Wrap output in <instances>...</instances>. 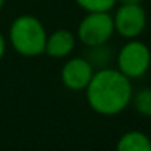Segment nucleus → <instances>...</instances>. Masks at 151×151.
<instances>
[{
	"label": "nucleus",
	"instance_id": "nucleus-8",
	"mask_svg": "<svg viewBox=\"0 0 151 151\" xmlns=\"http://www.w3.org/2000/svg\"><path fill=\"white\" fill-rule=\"evenodd\" d=\"M116 151H151V139L141 131H129L119 138Z\"/></svg>",
	"mask_w": 151,
	"mask_h": 151
},
{
	"label": "nucleus",
	"instance_id": "nucleus-12",
	"mask_svg": "<svg viewBox=\"0 0 151 151\" xmlns=\"http://www.w3.org/2000/svg\"><path fill=\"white\" fill-rule=\"evenodd\" d=\"M4 51H6V38H4V35L0 32V60H1V57L4 56Z\"/></svg>",
	"mask_w": 151,
	"mask_h": 151
},
{
	"label": "nucleus",
	"instance_id": "nucleus-9",
	"mask_svg": "<svg viewBox=\"0 0 151 151\" xmlns=\"http://www.w3.org/2000/svg\"><path fill=\"white\" fill-rule=\"evenodd\" d=\"M90 49L91 50L87 56L88 62L94 68H100V69L107 68V65L111 59V51L107 49V46L103 44V46H96V47H90Z\"/></svg>",
	"mask_w": 151,
	"mask_h": 151
},
{
	"label": "nucleus",
	"instance_id": "nucleus-4",
	"mask_svg": "<svg viewBox=\"0 0 151 151\" xmlns=\"http://www.w3.org/2000/svg\"><path fill=\"white\" fill-rule=\"evenodd\" d=\"M113 32L114 22L109 12H88L78 25V38L87 47L106 44Z\"/></svg>",
	"mask_w": 151,
	"mask_h": 151
},
{
	"label": "nucleus",
	"instance_id": "nucleus-7",
	"mask_svg": "<svg viewBox=\"0 0 151 151\" xmlns=\"http://www.w3.org/2000/svg\"><path fill=\"white\" fill-rule=\"evenodd\" d=\"M75 44H76L75 35L69 29L60 28L53 31L50 35H47L44 53L53 59H63L73 51Z\"/></svg>",
	"mask_w": 151,
	"mask_h": 151
},
{
	"label": "nucleus",
	"instance_id": "nucleus-1",
	"mask_svg": "<svg viewBox=\"0 0 151 151\" xmlns=\"http://www.w3.org/2000/svg\"><path fill=\"white\" fill-rule=\"evenodd\" d=\"M90 107L103 116L122 113L132 101V84L119 69L103 68L94 72L85 88Z\"/></svg>",
	"mask_w": 151,
	"mask_h": 151
},
{
	"label": "nucleus",
	"instance_id": "nucleus-11",
	"mask_svg": "<svg viewBox=\"0 0 151 151\" xmlns=\"http://www.w3.org/2000/svg\"><path fill=\"white\" fill-rule=\"evenodd\" d=\"M79 7L87 12H110L117 0H75Z\"/></svg>",
	"mask_w": 151,
	"mask_h": 151
},
{
	"label": "nucleus",
	"instance_id": "nucleus-14",
	"mask_svg": "<svg viewBox=\"0 0 151 151\" xmlns=\"http://www.w3.org/2000/svg\"><path fill=\"white\" fill-rule=\"evenodd\" d=\"M4 1H6V0H0V10L3 9V6H4Z\"/></svg>",
	"mask_w": 151,
	"mask_h": 151
},
{
	"label": "nucleus",
	"instance_id": "nucleus-5",
	"mask_svg": "<svg viewBox=\"0 0 151 151\" xmlns=\"http://www.w3.org/2000/svg\"><path fill=\"white\" fill-rule=\"evenodd\" d=\"M114 31L123 38L134 40L142 34L147 25V13L141 4H120L114 16Z\"/></svg>",
	"mask_w": 151,
	"mask_h": 151
},
{
	"label": "nucleus",
	"instance_id": "nucleus-10",
	"mask_svg": "<svg viewBox=\"0 0 151 151\" xmlns=\"http://www.w3.org/2000/svg\"><path fill=\"white\" fill-rule=\"evenodd\" d=\"M134 107L138 110L139 114L151 117V88H142L135 96H132Z\"/></svg>",
	"mask_w": 151,
	"mask_h": 151
},
{
	"label": "nucleus",
	"instance_id": "nucleus-3",
	"mask_svg": "<svg viewBox=\"0 0 151 151\" xmlns=\"http://www.w3.org/2000/svg\"><path fill=\"white\" fill-rule=\"evenodd\" d=\"M116 63L117 69L129 79L141 78L151 66V51L145 43L134 38L119 50Z\"/></svg>",
	"mask_w": 151,
	"mask_h": 151
},
{
	"label": "nucleus",
	"instance_id": "nucleus-13",
	"mask_svg": "<svg viewBox=\"0 0 151 151\" xmlns=\"http://www.w3.org/2000/svg\"><path fill=\"white\" fill-rule=\"evenodd\" d=\"M120 4H141L144 0H117Z\"/></svg>",
	"mask_w": 151,
	"mask_h": 151
},
{
	"label": "nucleus",
	"instance_id": "nucleus-6",
	"mask_svg": "<svg viewBox=\"0 0 151 151\" xmlns=\"http://www.w3.org/2000/svg\"><path fill=\"white\" fill-rule=\"evenodd\" d=\"M94 75V66L87 57H72L69 59L60 72V79L63 85L70 91L85 90Z\"/></svg>",
	"mask_w": 151,
	"mask_h": 151
},
{
	"label": "nucleus",
	"instance_id": "nucleus-2",
	"mask_svg": "<svg viewBox=\"0 0 151 151\" xmlns=\"http://www.w3.org/2000/svg\"><path fill=\"white\" fill-rule=\"evenodd\" d=\"M9 41L13 50L24 57H37L46 50L47 32L43 22L32 15H21L9 28Z\"/></svg>",
	"mask_w": 151,
	"mask_h": 151
}]
</instances>
